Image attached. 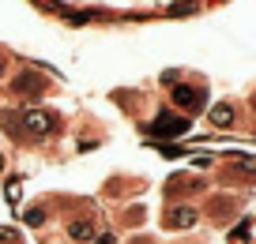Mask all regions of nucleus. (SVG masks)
Segmentation results:
<instances>
[{
  "label": "nucleus",
  "mask_w": 256,
  "mask_h": 244,
  "mask_svg": "<svg viewBox=\"0 0 256 244\" xmlns=\"http://www.w3.org/2000/svg\"><path fill=\"white\" fill-rule=\"evenodd\" d=\"M23 128H26L30 135H46V132H49V113H42V109L23 113Z\"/></svg>",
  "instance_id": "f257e3e1"
},
{
  "label": "nucleus",
  "mask_w": 256,
  "mask_h": 244,
  "mask_svg": "<svg viewBox=\"0 0 256 244\" xmlns=\"http://www.w3.org/2000/svg\"><path fill=\"white\" fill-rule=\"evenodd\" d=\"M174 102L184 105V109H200V105H204V94H200V90H192V87H177V90H174Z\"/></svg>",
  "instance_id": "f03ea898"
},
{
  "label": "nucleus",
  "mask_w": 256,
  "mask_h": 244,
  "mask_svg": "<svg viewBox=\"0 0 256 244\" xmlns=\"http://www.w3.org/2000/svg\"><path fill=\"white\" fill-rule=\"evenodd\" d=\"M184 128H188V120H181V117H158L154 120V132H162V135H181Z\"/></svg>",
  "instance_id": "7ed1b4c3"
},
{
  "label": "nucleus",
  "mask_w": 256,
  "mask_h": 244,
  "mask_svg": "<svg viewBox=\"0 0 256 244\" xmlns=\"http://www.w3.org/2000/svg\"><path fill=\"white\" fill-rule=\"evenodd\" d=\"M192 222H196V211H188V207H181V211H170L166 226H174V229H188Z\"/></svg>",
  "instance_id": "20e7f679"
},
{
  "label": "nucleus",
  "mask_w": 256,
  "mask_h": 244,
  "mask_svg": "<svg viewBox=\"0 0 256 244\" xmlns=\"http://www.w3.org/2000/svg\"><path fill=\"white\" fill-rule=\"evenodd\" d=\"M211 124H218V128H226V124H234V109L226 102H218L215 109H211Z\"/></svg>",
  "instance_id": "39448f33"
},
{
  "label": "nucleus",
  "mask_w": 256,
  "mask_h": 244,
  "mask_svg": "<svg viewBox=\"0 0 256 244\" xmlns=\"http://www.w3.org/2000/svg\"><path fill=\"white\" fill-rule=\"evenodd\" d=\"M16 90H23V94H38V90H42V79L38 75H23V79H16Z\"/></svg>",
  "instance_id": "423d86ee"
},
{
  "label": "nucleus",
  "mask_w": 256,
  "mask_h": 244,
  "mask_svg": "<svg viewBox=\"0 0 256 244\" xmlns=\"http://www.w3.org/2000/svg\"><path fill=\"white\" fill-rule=\"evenodd\" d=\"M68 233H72V241H90V237H94V229H90V222H72V226H68Z\"/></svg>",
  "instance_id": "0eeeda50"
},
{
  "label": "nucleus",
  "mask_w": 256,
  "mask_h": 244,
  "mask_svg": "<svg viewBox=\"0 0 256 244\" xmlns=\"http://www.w3.org/2000/svg\"><path fill=\"white\" fill-rule=\"evenodd\" d=\"M98 244H113V233H106V237H98Z\"/></svg>",
  "instance_id": "6e6552de"
},
{
  "label": "nucleus",
  "mask_w": 256,
  "mask_h": 244,
  "mask_svg": "<svg viewBox=\"0 0 256 244\" xmlns=\"http://www.w3.org/2000/svg\"><path fill=\"white\" fill-rule=\"evenodd\" d=\"M0 169H4V154H0Z\"/></svg>",
  "instance_id": "1a4fd4ad"
}]
</instances>
